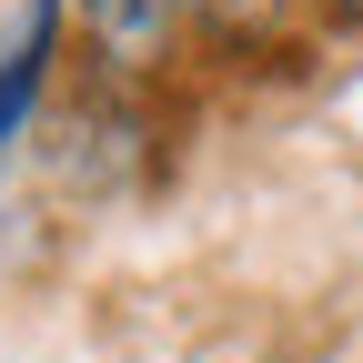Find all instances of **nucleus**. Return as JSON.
<instances>
[{
  "instance_id": "f257e3e1",
  "label": "nucleus",
  "mask_w": 363,
  "mask_h": 363,
  "mask_svg": "<svg viewBox=\"0 0 363 363\" xmlns=\"http://www.w3.org/2000/svg\"><path fill=\"white\" fill-rule=\"evenodd\" d=\"M61 11L81 21V40H91V61H101L111 91H142L182 51V0H61Z\"/></svg>"
},
{
  "instance_id": "f03ea898",
  "label": "nucleus",
  "mask_w": 363,
  "mask_h": 363,
  "mask_svg": "<svg viewBox=\"0 0 363 363\" xmlns=\"http://www.w3.org/2000/svg\"><path fill=\"white\" fill-rule=\"evenodd\" d=\"M61 30H71V11H61V0H21L11 40H0V162H11V152L30 142L40 101H51V61H61Z\"/></svg>"
},
{
  "instance_id": "7ed1b4c3",
  "label": "nucleus",
  "mask_w": 363,
  "mask_h": 363,
  "mask_svg": "<svg viewBox=\"0 0 363 363\" xmlns=\"http://www.w3.org/2000/svg\"><path fill=\"white\" fill-rule=\"evenodd\" d=\"M182 30H202L212 51H283V30H293V0H182Z\"/></svg>"
},
{
  "instance_id": "20e7f679",
  "label": "nucleus",
  "mask_w": 363,
  "mask_h": 363,
  "mask_svg": "<svg viewBox=\"0 0 363 363\" xmlns=\"http://www.w3.org/2000/svg\"><path fill=\"white\" fill-rule=\"evenodd\" d=\"M323 21H343V30H363V0H313Z\"/></svg>"
}]
</instances>
